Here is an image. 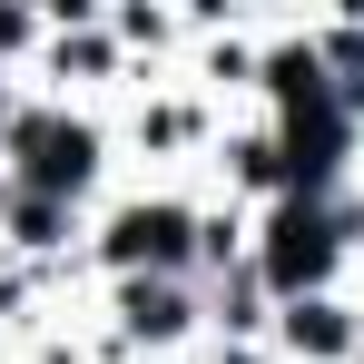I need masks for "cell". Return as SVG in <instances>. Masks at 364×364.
Listing matches in <instances>:
<instances>
[{"instance_id":"1","label":"cell","mask_w":364,"mask_h":364,"mask_svg":"<svg viewBox=\"0 0 364 364\" xmlns=\"http://www.w3.org/2000/svg\"><path fill=\"white\" fill-rule=\"evenodd\" d=\"M30 178L40 187H79L89 178V138L79 128H30Z\"/></svg>"},{"instance_id":"2","label":"cell","mask_w":364,"mask_h":364,"mask_svg":"<svg viewBox=\"0 0 364 364\" xmlns=\"http://www.w3.org/2000/svg\"><path fill=\"white\" fill-rule=\"evenodd\" d=\"M119 256H187V217L178 207H138L119 227Z\"/></svg>"},{"instance_id":"3","label":"cell","mask_w":364,"mask_h":364,"mask_svg":"<svg viewBox=\"0 0 364 364\" xmlns=\"http://www.w3.org/2000/svg\"><path fill=\"white\" fill-rule=\"evenodd\" d=\"M315 266H325V237H315V227H286V246H276V286H305V276H315Z\"/></svg>"},{"instance_id":"4","label":"cell","mask_w":364,"mask_h":364,"mask_svg":"<svg viewBox=\"0 0 364 364\" xmlns=\"http://www.w3.org/2000/svg\"><path fill=\"white\" fill-rule=\"evenodd\" d=\"M296 345H345V325H335V305H296Z\"/></svg>"}]
</instances>
